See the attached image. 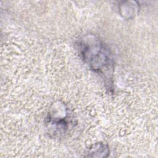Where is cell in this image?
<instances>
[{
    "label": "cell",
    "instance_id": "obj_2",
    "mask_svg": "<svg viewBox=\"0 0 158 158\" xmlns=\"http://www.w3.org/2000/svg\"><path fill=\"white\" fill-rule=\"evenodd\" d=\"M89 153L93 154L92 156H91V157H94L96 154H98V157H99V154H101L102 157H105L106 156L104 155V154H108L109 149L106 145L101 143H99L93 146L92 148H90L89 149Z\"/></svg>",
    "mask_w": 158,
    "mask_h": 158
},
{
    "label": "cell",
    "instance_id": "obj_1",
    "mask_svg": "<svg viewBox=\"0 0 158 158\" xmlns=\"http://www.w3.org/2000/svg\"><path fill=\"white\" fill-rule=\"evenodd\" d=\"M79 47L84 61L90 68L110 80L113 60L107 45L94 35H86L81 40Z\"/></svg>",
    "mask_w": 158,
    "mask_h": 158
}]
</instances>
